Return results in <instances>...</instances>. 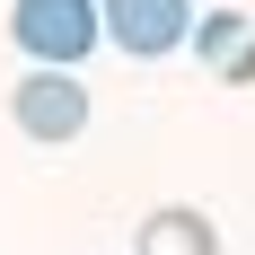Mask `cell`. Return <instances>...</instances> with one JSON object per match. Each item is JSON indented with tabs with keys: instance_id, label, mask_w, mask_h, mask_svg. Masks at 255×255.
I'll use <instances>...</instances> for the list:
<instances>
[{
	"instance_id": "6da1fadb",
	"label": "cell",
	"mask_w": 255,
	"mask_h": 255,
	"mask_svg": "<svg viewBox=\"0 0 255 255\" xmlns=\"http://www.w3.org/2000/svg\"><path fill=\"white\" fill-rule=\"evenodd\" d=\"M9 35H18L44 71H71L79 53L106 35V0H18V9H9Z\"/></svg>"
},
{
	"instance_id": "7a4b0ae2",
	"label": "cell",
	"mask_w": 255,
	"mask_h": 255,
	"mask_svg": "<svg viewBox=\"0 0 255 255\" xmlns=\"http://www.w3.org/2000/svg\"><path fill=\"white\" fill-rule=\"evenodd\" d=\"M9 115H18L26 141H79V132H88V88H79L71 71H44V62H35V71L9 88Z\"/></svg>"
},
{
	"instance_id": "3957f363",
	"label": "cell",
	"mask_w": 255,
	"mask_h": 255,
	"mask_svg": "<svg viewBox=\"0 0 255 255\" xmlns=\"http://www.w3.org/2000/svg\"><path fill=\"white\" fill-rule=\"evenodd\" d=\"M106 35L132 53V62H158L194 35V9L185 0H106Z\"/></svg>"
},
{
	"instance_id": "277c9868",
	"label": "cell",
	"mask_w": 255,
	"mask_h": 255,
	"mask_svg": "<svg viewBox=\"0 0 255 255\" xmlns=\"http://www.w3.org/2000/svg\"><path fill=\"white\" fill-rule=\"evenodd\" d=\"M141 255H220V229H211L203 211L167 203V211H150V220H141Z\"/></svg>"
},
{
	"instance_id": "5b68a950",
	"label": "cell",
	"mask_w": 255,
	"mask_h": 255,
	"mask_svg": "<svg viewBox=\"0 0 255 255\" xmlns=\"http://www.w3.org/2000/svg\"><path fill=\"white\" fill-rule=\"evenodd\" d=\"M203 62H220L229 79H255V26L247 18H203Z\"/></svg>"
}]
</instances>
